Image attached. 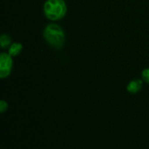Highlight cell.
I'll list each match as a JSON object with an SVG mask.
<instances>
[{
    "label": "cell",
    "instance_id": "6",
    "mask_svg": "<svg viewBox=\"0 0 149 149\" xmlns=\"http://www.w3.org/2000/svg\"><path fill=\"white\" fill-rule=\"evenodd\" d=\"M11 43L10 37L7 34H2L0 38V45L2 49H6Z\"/></svg>",
    "mask_w": 149,
    "mask_h": 149
},
{
    "label": "cell",
    "instance_id": "3",
    "mask_svg": "<svg viewBox=\"0 0 149 149\" xmlns=\"http://www.w3.org/2000/svg\"><path fill=\"white\" fill-rule=\"evenodd\" d=\"M12 58L7 52L0 53V78L5 79L7 78L11 72L13 61Z\"/></svg>",
    "mask_w": 149,
    "mask_h": 149
},
{
    "label": "cell",
    "instance_id": "2",
    "mask_svg": "<svg viewBox=\"0 0 149 149\" xmlns=\"http://www.w3.org/2000/svg\"><path fill=\"white\" fill-rule=\"evenodd\" d=\"M67 11L66 3L64 0H46L44 3V13L52 21L63 18Z\"/></svg>",
    "mask_w": 149,
    "mask_h": 149
},
{
    "label": "cell",
    "instance_id": "8",
    "mask_svg": "<svg viewBox=\"0 0 149 149\" xmlns=\"http://www.w3.org/2000/svg\"><path fill=\"white\" fill-rule=\"evenodd\" d=\"M7 109H8L7 102H5L4 100H1L0 101V112L1 113H4Z\"/></svg>",
    "mask_w": 149,
    "mask_h": 149
},
{
    "label": "cell",
    "instance_id": "7",
    "mask_svg": "<svg viewBox=\"0 0 149 149\" xmlns=\"http://www.w3.org/2000/svg\"><path fill=\"white\" fill-rule=\"evenodd\" d=\"M141 77H142V79L146 82L149 84V68H146L142 71L141 72Z\"/></svg>",
    "mask_w": 149,
    "mask_h": 149
},
{
    "label": "cell",
    "instance_id": "5",
    "mask_svg": "<svg viewBox=\"0 0 149 149\" xmlns=\"http://www.w3.org/2000/svg\"><path fill=\"white\" fill-rule=\"evenodd\" d=\"M22 49H23L22 44H20V43H13V44L10 45V46L9 48V51H8V53L11 57H16L22 52Z\"/></svg>",
    "mask_w": 149,
    "mask_h": 149
},
{
    "label": "cell",
    "instance_id": "1",
    "mask_svg": "<svg viewBox=\"0 0 149 149\" xmlns=\"http://www.w3.org/2000/svg\"><path fill=\"white\" fill-rule=\"evenodd\" d=\"M44 38L52 47L60 49L65 43V32L57 24H49L44 30Z\"/></svg>",
    "mask_w": 149,
    "mask_h": 149
},
{
    "label": "cell",
    "instance_id": "4",
    "mask_svg": "<svg viewBox=\"0 0 149 149\" xmlns=\"http://www.w3.org/2000/svg\"><path fill=\"white\" fill-rule=\"evenodd\" d=\"M142 85H143V81L141 79H134L128 83V85L127 86V90L128 93H130L132 94H135L141 90Z\"/></svg>",
    "mask_w": 149,
    "mask_h": 149
}]
</instances>
